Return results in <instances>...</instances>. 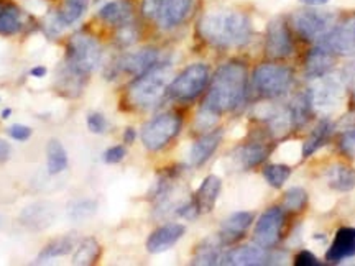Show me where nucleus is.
<instances>
[{
	"instance_id": "f8f14e48",
	"label": "nucleus",
	"mask_w": 355,
	"mask_h": 266,
	"mask_svg": "<svg viewBox=\"0 0 355 266\" xmlns=\"http://www.w3.org/2000/svg\"><path fill=\"white\" fill-rule=\"evenodd\" d=\"M285 215L279 207H270L263 215L260 217V220L257 222L255 227V242L257 245L268 248H273L279 240V235H282V227Z\"/></svg>"
},
{
	"instance_id": "2eb2a0df",
	"label": "nucleus",
	"mask_w": 355,
	"mask_h": 266,
	"mask_svg": "<svg viewBox=\"0 0 355 266\" xmlns=\"http://www.w3.org/2000/svg\"><path fill=\"white\" fill-rule=\"evenodd\" d=\"M159 63V55L157 50H152V48H146V50H140L137 53H130V55L123 56L121 61H119V69L123 71V73L133 74V76H141V74L146 73Z\"/></svg>"
},
{
	"instance_id": "c9c22d12",
	"label": "nucleus",
	"mask_w": 355,
	"mask_h": 266,
	"mask_svg": "<svg viewBox=\"0 0 355 266\" xmlns=\"http://www.w3.org/2000/svg\"><path fill=\"white\" fill-rule=\"evenodd\" d=\"M94 211H96L94 202L83 201V202H78L76 206H74V209H71V217L76 220H81V219H86V217L94 214Z\"/></svg>"
},
{
	"instance_id": "ddd939ff",
	"label": "nucleus",
	"mask_w": 355,
	"mask_h": 266,
	"mask_svg": "<svg viewBox=\"0 0 355 266\" xmlns=\"http://www.w3.org/2000/svg\"><path fill=\"white\" fill-rule=\"evenodd\" d=\"M265 50L268 56L277 57H288L293 53V39L288 25L283 20L270 21L268 28H266V42Z\"/></svg>"
},
{
	"instance_id": "f03ea898",
	"label": "nucleus",
	"mask_w": 355,
	"mask_h": 266,
	"mask_svg": "<svg viewBox=\"0 0 355 266\" xmlns=\"http://www.w3.org/2000/svg\"><path fill=\"white\" fill-rule=\"evenodd\" d=\"M247 91V69L242 63H227L212 78L209 94L202 109L219 117L242 104Z\"/></svg>"
},
{
	"instance_id": "aec40b11",
	"label": "nucleus",
	"mask_w": 355,
	"mask_h": 266,
	"mask_svg": "<svg viewBox=\"0 0 355 266\" xmlns=\"http://www.w3.org/2000/svg\"><path fill=\"white\" fill-rule=\"evenodd\" d=\"M99 17L105 24L114 26H123L132 24L133 19V6L130 0H114L104 6L99 10Z\"/></svg>"
},
{
	"instance_id": "e433bc0d",
	"label": "nucleus",
	"mask_w": 355,
	"mask_h": 266,
	"mask_svg": "<svg viewBox=\"0 0 355 266\" xmlns=\"http://www.w3.org/2000/svg\"><path fill=\"white\" fill-rule=\"evenodd\" d=\"M86 123L89 130L92 133H97V135H99V133H104L105 128H107V122H105L102 114H89Z\"/></svg>"
},
{
	"instance_id": "cd10ccee",
	"label": "nucleus",
	"mask_w": 355,
	"mask_h": 266,
	"mask_svg": "<svg viewBox=\"0 0 355 266\" xmlns=\"http://www.w3.org/2000/svg\"><path fill=\"white\" fill-rule=\"evenodd\" d=\"M268 153L270 148L266 145L252 143L239 150V161H241L243 170H250V168L260 165L268 157Z\"/></svg>"
},
{
	"instance_id": "7ed1b4c3",
	"label": "nucleus",
	"mask_w": 355,
	"mask_h": 266,
	"mask_svg": "<svg viewBox=\"0 0 355 266\" xmlns=\"http://www.w3.org/2000/svg\"><path fill=\"white\" fill-rule=\"evenodd\" d=\"M171 69L165 63H158L130 84L127 97L137 109H152L163 99L170 86Z\"/></svg>"
},
{
	"instance_id": "a211bd4d",
	"label": "nucleus",
	"mask_w": 355,
	"mask_h": 266,
	"mask_svg": "<svg viewBox=\"0 0 355 266\" xmlns=\"http://www.w3.org/2000/svg\"><path fill=\"white\" fill-rule=\"evenodd\" d=\"M252 222H254V214L252 212H235V214L227 217L224 224H222L219 235L222 245L239 240L247 232V229L250 227Z\"/></svg>"
},
{
	"instance_id": "c03bdc74",
	"label": "nucleus",
	"mask_w": 355,
	"mask_h": 266,
	"mask_svg": "<svg viewBox=\"0 0 355 266\" xmlns=\"http://www.w3.org/2000/svg\"><path fill=\"white\" fill-rule=\"evenodd\" d=\"M30 74H32L33 78H44L46 76V68H44V66H37V68L30 71Z\"/></svg>"
},
{
	"instance_id": "79ce46f5",
	"label": "nucleus",
	"mask_w": 355,
	"mask_h": 266,
	"mask_svg": "<svg viewBox=\"0 0 355 266\" xmlns=\"http://www.w3.org/2000/svg\"><path fill=\"white\" fill-rule=\"evenodd\" d=\"M295 265L296 266H319V260L314 256L311 251H300L298 255L295 256Z\"/></svg>"
},
{
	"instance_id": "37998d69",
	"label": "nucleus",
	"mask_w": 355,
	"mask_h": 266,
	"mask_svg": "<svg viewBox=\"0 0 355 266\" xmlns=\"http://www.w3.org/2000/svg\"><path fill=\"white\" fill-rule=\"evenodd\" d=\"M10 158V145L6 140H0V163L7 161Z\"/></svg>"
},
{
	"instance_id": "a878e982",
	"label": "nucleus",
	"mask_w": 355,
	"mask_h": 266,
	"mask_svg": "<svg viewBox=\"0 0 355 266\" xmlns=\"http://www.w3.org/2000/svg\"><path fill=\"white\" fill-rule=\"evenodd\" d=\"M220 238H207L198 247L194 255V265H217L222 261L220 256Z\"/></svg>"
},
{
	"instance_id": "0eeeda50",
	"label": "nucleus",
	"mask_w": 355,
	"mask_h": 266,
	"mask_svg": "<svg viewBox=\"0 0 355 266\" xmlns=\"http://www.w3.org/2000/svg\"><path fill=\"white\" fill-rule=\"evenodd\" d=\"M191 6L193 0H145L144 13L162 28H173L188 17Z\"/></svg>"
},
{
	"instance_id": "49530a36",
	"label": "nucleus",
	"mask_w": 355,
	"mask_h": 266,
	"mask_svg": "<svg viewBox=\"0 0 355 266\" xmlns=\"http://www.w3.org/2000/svg\"><path fill=\"white\" fill-rule=\"evenodd\" d=\"M123 140H125V143H133V140H135V130L133 128H127Z\"/></svg>"
},
{
	"instance_id": "393cba45",
	"label": "nucleus",
	"mask_w": 355,
	"mask_h": 266,
	"mask_svg": "<svg viewBox=\"0 0 355 266\" xmlns=\"http://www.w3.org/2000/svg\"><path fill=\"white\" fill-rule=\"evenodd\" d=\"M332 128L334 127H332L331 122L322 121L313 132H311L308 140H306L303 145V158L311 157V154L318 152L321 146L326 145V141L329 140V136L332 135Z\"/></svg>"
},
{
	"instance_id": "a19ab883",
	"label": "nucleus",
	"mask_w": 355,
	"mask_h": 266,
	"mask_svg": "<svg viewBox=\"0 0 355 266\" xmlns=\"http://www.w3.org/2000/svg\"><path fill=\"white\" fill-rule=\"evenodd\" d=\"M117 39L121 42L122 44H132L133 42L137 39V32L135 28H133L132 24H127L123 26H119V33H117Z\"/></svg>"
},
{
	"instance_id": "39448f33",
	"label": "nucleus",
	"mask_w": 355,
	"mask_h": 266,
	"mask_svg": "<svg viewBox=\"0 0 355 266\" xmlns=\"http://www.w3.org/2000/svg\"><path fill=\"white\" fill-rule=\"evenodd\" d=\"M209 82V68L202 63L191 64L168 86V94L176 100H193Z\"/></svg>"
},
{
	"instance_id": "4c0bfd02",
	"label": "nucleus",
	"mask_w": 355,
	"mask_h": 266,
	"mask_svg": "<svg viewBox=\"0 0 355 266\" xmlns=\"http://www.w3.org/2000/svg\"><path fill=\"white\" fill-rule=\"evenodd\" d=\"M340 150L345 157L355 159V130L345 132L340 139Z\"/></svg>"
},
{
	"instance_id": "4be33fe9",
	"label": "nucleus",
	"mask_w": 355,
	"mask_h": 266,
	"mask_svg": "<svg viewBox=\"0 0 355 266\" xmlns=\"http://www.w3.org/2000/svg\"><path fill=\"white\" fill-rule=\"evenodd\" d=\"M332 63H334V55L321 46V44H318L308 55V60H306V74L314 79L326 76L332 68Z\"/></svg>"
},
{
	"instance_id": "423d86ee",
	"label": "nucleus",
	"mask_w": 355,
	"mask_h": 266,
	"mask_svg": "<svg viewBox=\"0 0 355 266\" xmlns=\"http://www.w3.org/2000/svg\"><path fill=\"white\" fill-rule=\"evenodd\" d=\"M181 128V118L176 114H162L141 128V141L150 152H158L175 139Z\"/></svg>"
},
{
	"instance_id": "72a5a7b5",
	"label": "nucleus",
	"mask_w": 355,
	"mask_h": 266,
	"mask_svg": "<svg viewBox=\"0 0 355 266\" xmlns=\"http://www.w3.org/2000/svg\"><path fill=\"white\" fill-rule=\"evenodd\" d=\"M265 179L268 181L270 186L273 188H282L286 183L288 177L291 176V168L286 165H268L263 170Z\"/></svg>"
},
{
	"instance_id": "c756f323",
	"label": "nucleus",
	"mask_w": 355,
	"mask_h": 266,
	"mask_svg": "<svg viewBox=\"0 0 355 266\" xmlns=\"http://www.w3.org/2000/svg\"><path fill=\"white\" fill-rule=\"evenodd\" d=\"M101 256V245L94 238H84L76 248L73 263L74 265H94Z\"/></svg>"
},
{
	"instance_id": "bb28decb",
	"label": "nucleus",
	"mask_w": 355,
	"mask_h": 266,
	"mask_svg": "<svg viewBox=\"0 0 355 266\" xmlns=\"http://www.w3.org/2000/svg\"><path fill=\"white\" fill-rule=\"evenodd\" d=\"M46 154H48L46 166L50 175H58V172L66 170V166H68V153H66L64 146L61 145L60 141L55 139L48 141Z\"/></svg>"
},
{
	"instance_id": "f3484780",
	"label": "nucleus",
	"mask_w": 355,
	"mask_h": 266,
	"mask_svg": "<svg viewBox=\"0 0 355 266\" xmlns=\"http://www.w3.org/2000/svg\"><path fill=\"white\" fill-rule=\"evenodd\" d=\"M355 256V229H339L337 230L334 242L331 243L326 254V260L331 263H340V261Z\"/></svg>"
},
{
	"instance_id": "7c9ffc66",
	"label": "nucleus",
	"mask_w": 355,
	"mask_h": 266,
	"mask_svg": "<svg viewBox=\"0 0 355 266\" xmlns=\"http://www.w3.org/2000/svg\"><path fill=\"white\" fill-rule=\"evenodd\" d=\"M290 117H291V123L296 127L304 125L308 122L311 110H313V104H311V97L309 92L308 94H301L293 100V104L290 105Z\"/></svg>"
},
{
	"instance_id": "b1692460",
	"label": "nucleus",
	"mask_w": 355,
	"mask_h": 266,
	"mask_svg": "<svg viewBox=\"0 0 355 266\" xmlns=\"http://www.w3.org/2000/svg\"><path fill=\"white\" fill-rule=\"evenodd\" d=\"M327 183L332 189L347 193L355 188V170L345 165H336L327 171Z\"/></svg>"
},
{
	"instance_id": "c85d7f7f",
	"label": "nucleus",
	"mask_w": 355,
	"mask_h": 266,
	"mask_svg": "<svg viewBox=\"0 0 355 266\" xmlns=\"http://www.w3.org/2000/svg\"><path fill=\"white\" fill-rule=\"evenodd\" d=\"M74 245H76V242H74V237H71V235H68V237L56 238V240L48 243V245L43 248L42 254L38 255V263H44L46 260L68 255V254H71V251H73Z\"/></svg>"
},
{
	"instance_id": "a18cd8bd",
	"label": "nucleus",
	"mask_w": 355,
	"mask_h": 266,
	"mask_svg": "<svg viewBox=\"0 0 355 266\" xmlns=\"http://www.w3.org/2000/svg\"><path fill=\"white\" fill-rule=\"evenodd\" d=\"M301 2L311 7H319V6H324V3L331 2V0H301Z\"/></svg>"
},
{
	"instance_id": "4468645a",
	"label": "nucleus",
	"mask_w": 355,
	"mask_h": 266,
	"mask_svg": "<svg viewBox=\"0 0 355 266\" xmlns=\"http://www.w3.org/2000/svg\"><path fill=\"white\" fill-rule=\"evenodd\" d=\"M270 260H272V256L268 255L266 248L260 245L239 247L229 251L225 256H222V263L235 266H259L266 265Z\"/></svg>"
},
{
	"instance_id": "5701e85b",
	"label": "nucleus",
	"mask_w": 355,
	"mask_h": 266,
	"mask_svg": "<svg viewBox=\"0 0 355 266\" xmlns=\"http://www.w3.org/2000/svg\"><path fill=\"white\" fill-rule=\"evenodd\" d=\"M21 25L20 7L12 0H0V35H15Z\"/></svg>"
},
{
	"instance_id": "58836bf2",
	"label": "nucleus",
	"mask_w": 355,
	"mask_h": 266,
	"mask_svg": "<svg viewBox=\"0 0 355 266\" xmlns=\"http://www.w3.org/2000/svg\"><path fill=\"white\" fill-rule=\"evenodd\" d=\"M125 154H127L125 146L122 145L112 146V148H109L107 152L104 153V161L109 163V165H115V163H121L122 159L125 158Z\"/></svg>"
},
{
	"instance_id": "f704fd0d",
	"label": "nucleus",
	"mask_w": 355,
	"mask_h": 266,
	"mask_svg": "<svg viewBox=\"0 0 355 266\" xmlns=\"http://www.w3.org/2000/svg\"><path fill=\"white\" fill-rule=\"evenodd\" d=\"M308 199L304 189L301 188H293L285 194V207L290 211H301Z\"/></svg>"
},
{
	"instance_id": "6ab92c4d",
	"label": "nucleus",
	"mask_w": 355,
	"mask_h": 266,
	"mask_svg": "<svg viewBox=\"0 0 355 266\" xmlns=\"http://www.w3.org/2000/svg\"><path fill=\"white\" fill-rule=\"evenodd\" d=\"M222 189V181L217 176H207L199 186L196 196H194V207L198 214H207L214 209L217 197H219Z\"/></svg>"
},
{
	"instance_id": "de8ad7c7",
	"label": "nucleus",
	"mask_w": 355,
	"mask_h": 266,
	"mask_svg": "<svg viewBox=\"0 0 355 266\" xmlns=\"http://www.w3.org/2000/svg\"><path fill=\"white\" fill-rule=\"evenodd\" d=\"M12 114V110L10 109H7V110H3L2 112V118H8V115Z\"/></svg>"
},
{
	"instance_id": "412c9836",
	"label": "nucleus",
	"mask_w": 355,
	"mask_h": 266,
	"mask_svg": "<svg viewBox=\"0 0 355 266\" xmlns=\"http://www.w3.org/2000/svg\"><path fill=\"white\" fill-rule=\"evenodd\" d=\"M222 140V132L216 130L207 133L199 139L196 143L191 146V152H189V163L193 166H202L204 163L209 159L214 152L217 150Z\"/></svg>"
},
{
	"instance_id": "f257e3e1",
	"label": "nucleus",
	"mask_w": 355,
	"mask_h": 266,
	"mask_svg": "<svg viewBox=\"0 0 355 266\" xmlns=\"http://www.w3.org/2000/svg\"><path fill=\"white\" fill-rule=\"evenodd\" d=\"M199 35L219 48L242 46L252 37V24L242 12L216 10L206 13L199 21Z\"/></svg>"
},
{
	"instance_id": "1a4fd4ad",
	"label": "nucleus",
	"mask_w": 355,
	"mask_h": 266,
	"mask_svg": "<svg viewBox=\"0 0 355 266\" xmlns=\"http://www.w3.org/2000/svg\"><path fill=\"white\" fill-rule=\"evenodd\" d=\"M336 24V15L322 10H298L293 13L291 25L298 32L300 37L306 39H321L324 35L329 33Z\"/></svg>"
},
{
	"instance_id": "2f4dec72",
	"label": "nucleus",
	"mask_w": 355,
	"mask_h": 266,
	"mask_svg": "<svg viewBox=\"0 0 355 266\" xmlns=\"http://www.w3.org/2000/svg\"><path fill=\"white\" fill-rule=\"evenodd\" d=\"M87 6L89 0H64L58 19L63 21L64 25L76 24V21L84 15V12L87 10Z\"/></svg>"
},
{
	"instance_id": "9b49d317",
	"label": "nucleus",
	"mask_w": 355,
	"mask_h": 266,
	"mask_svg": "<svg viewBox=\"0 0 355 266\" xmlns=\"http://www.w3.org/2000/svg\"><path fill=\"white\" fill-rule=\"evenodd\" d=\"M319 44L331 51L332 55L354 56L355 55V20H349L343 25H334L329 33L319 39Z\"/></svg>"
},
{
	"instance_id": "473e14b6",
	"label": "nucleus",
	"mask_w": 355,
	"mask_h": 266,
	"mask_svg": "<svg viewBox=\"0 0 355 266\" xmlns=\"http://www.w3.org/2000/svg\"><path fill=\"white\" fill-rule=\"evenodd\" d=\"M21 220L26 225H32L33 229H43L46 225L51 224V214L50 209L46 206H32V207H26V211L21 214Z\"/></svg>"
},
{
	"instance_id": "9d476101",
	"label": "nucleus",
	"mask_w": 355,
	"mask_h": 266,
	"mask_svg": "<svg viewBox=\"0 0 355 266\" xmlns=\"http://www.w3.org/2000/svg\"><path fill=\"white\" fill-rule=\"evenodd\" d=\"M313 109L319 112H331L339 107L344 97V81L334 76H321L316 79V84L309 91Z\"/></svg>"
},
{
	"instance_id": "dca6fc26",
	"label": "nucleus",
	"mask_w": 355,
	"mask_h": 266,
	"mask_svg": "<svg viewBox=\"0 0 355 266\" xmlns=\"http://www.w3.org/2000/svg\"><path fill=\"white\" fill-rule=\"evenodd\" d=\"M184 230V225L181 224L163 225V227L157 229L152 235H150L148 240H146V250L153 255L163 254V251L171 248L181 237H183Z\"/></svg>"
},
{
	"instance_id": "6e6552de",
	"label": "nucleus",
	"mask_w": 355,
	"mask_h": 266,
	"mask_svg": "<svg viewBox=\"0 0 355 266\" xmlns=\"http://www.w3.org/2000/svg\"><path fill=\"white\" fill-rule=\"evenodd\" d=\"M293 73L285 66L261 64L254 73V86L261 96L278 97L290 89Z\"/></svg>"
},
{
	"instance_id": "20e7f679",
	"label": "nucleus",
	"mask_w": 355,
	"mask_h": 266,
	"mask_svg": "<svg viewBox=\"0 0 355 266\" xmlns=\"http://www.w3.org/2000/svg\"><path fill=\"white\" fill-rule=\"evenodd\" d=\"M101 46L94 37L79 32L68 43V64L74 74L92 73L101 63Z\"/></svg>"
},
{
	"instance_id": "ea45409f",
	"label": "nucleus",
	"mask_w": 355,
	"mask_h": 266,
	"mask_svg": "<svg viewBox=\"0 0 355 266\" xmlns=\"http://www.w3.org/2000/svg\"><path fill=\"white\" fill-rule=\"evenodd\" d=\"M8 135H10L13 140L25 141L32 136V128L26 127V125H21V123H15V125L8 127Z\"/></svg>"
}]
</instances>
